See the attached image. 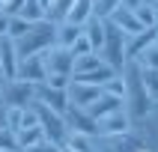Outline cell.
I'll return each instance as SVG.
<instances>
[{"label": "cell", "mask_w": 158, "mask_h": 152, "mask_svg": "<svg viewBox=\"0 0 158 152\" xmlns=\"http://www.w3.org/2000/svg\"><path fill=\"white\" fill-rule=\"evenodd\" d=\"M119 75H123V84H125L123 107H125V113L131 116V122H137V119H143V116L149 113V107H152V98H149V92H146V87H143L137 60H125Z\"/></svg>", "instance_id": "1"}, {"label": "cell", "mask_w": 158, "mask_h": 152, "mask_svg": "<svg viewBox=\"0 0 158 152\" xmlns=\"http://www.w3.org/2000/svg\"><path fill=\"white\" fill-rule=\"evenodd\" d=\"M54 33H57V24L51 21H39V24L30 27V33H24L21 39H15V51L18 60L21 57H33V54H42L54 45Z\"/></svg>", "instance_id": "2"}, {"label": "cell", "mask_w": 158, "mask_h": 152, "mask_svg": "<svg viewBox=\"0 0 158 152\" xmlns=\"http://www.w3.org/2000/svg\"><path fill=\"white\" fill-rule=\"evenodd\" d=\"M98 57H102V63H105L107 69H114V72H123L125 60H128L125 57V36L107 18H105V42L98 48Z\"/></svg>", "instance_id": "3"}, {"label": "cell", "mask_w": 158, "mask_h": 152, "mask_svg": "<svg viewBox=\"0 0 158 152\" xmlns=\"http://www.w3.org/2000/svg\"><path fill=\"white\" fill-rule=\"evenodd\" d=\"M36 101V84L18 78H3L0 80V105L3 107H30Z\"/></svg>", "instance_id": "4"}, {"label": "cell", "mask_w": 158, "mask_h": 152, "mask_svg": "<svg viewBox=\"0 0 158 152\" xmlns=\"http://www.w3.org/2000/svg\"><path fill=\"white\" fill-rule=\"evenodd\" d=\"M33 110H36V119H39V128H42V134L48 137V140L60 143L66 140V134H69V128H66V119H63L60 113H54L51 107L39 105V101H33Z\"/></svg>", "instance_id": "5"}, {"label": "cell", "mask_w": 158, "mask_h": 152, "mask_svg": "<svg viewBox=\"0 0 158 152\" xmlns=\"http://www.w3.org/2000/svg\"><path fill=\"white\" fill-rule=\"evenodd\" d=\"M131 134L137 137L140 149H152V152H158V98L152 101L149 113L143 116V119H137V122H134Z\"/></svg>", "instance_id": "6"}, {"label": "cell", "mask_w": 158, "mask_h": 152, "mask_svg": "<svg viewBox=\"0 0 158 152\" xmlns=\"http://www.w3.org/2000/svg\"><path fill=\"white\" fill-rule=\"evenodd\" d=\"M140 143L134 134H119V137H110V134H96L89 137V152H137Z\"/></svg>", "instance_id": "7"}, {"label": "cell", "mask_w": 158, "mask_h": 152, "mask_svg": "<svg viewBox=\"0 0 158 152\" xmlns=\"http://www.w3.org/2000/svg\"><path fill=\"white\" fill-rule=\"evenodd\" d=\"M42 63H45V72H48V75H66V78H72L75 57H72L69 48H57V45H51L48 51H42Z\"/></svg>", "instance_id": "8"}, {"label": "cell", "mask_w": 158, "mask_h": 152, "mask_svg": "<svg viewBox=\"0 0 158 152\" xmlns=\"http://www.w3.org/2000/svg\"><path fill=\"white\" fill-rule=\"evenodd\" d=\"M15 78H18V80H27V84H45L48 72H45L42 54L21 57V60H18V69H15Z\"/></svg>", "instance_id": "9"}, {"label": "cell", "mask_w": 158, "mask_h": 152, "mask_svg": "<svg viewBox=\"0 0 158 152\" xmlns=\"http://www.w3.org/2000/svg\"><path fill=\"white\" fill-rule=\"evenodd\" d=\"M98 96H102V89H98V87H89V84H81V80H69V87H66L69 107H81V110H87Z\"/></svg>", "instance_id": "10"}, {"label": "cell", "mask_w": 158, "mask_h": 152, "mask_svg": "<svg viewBox=\"0 0 158 152\" xmlns=\"http://www.w3.org/2000/svg\"><path fill=\"white\" fill-rule=\"evenodd\" d=\"M107 21H110V24H114L116 30H119V33L125 36V39H131V36H137V33H143V30H146V27H143L140 21L134 18V12H131L128 6H119V9H114V12L107 15Z\"/></svg>", "instance_id": "11"}, {"label": "cell", "mask_w": 158, "mask_h": 152, "mask_svg": "<svg viewBox=\"0 0 158 152\" xmlns=\"http://www.w3.org/2000/svg\"><path fill=\"white\" fill-rule=\"evenodd\" d=\"M36 101L45 107H51L54 113L66 116V110H69V98H66V89H51L45 87V84H36Z\"/></svg>", "instance_id": "12"}, {"label": "cell", "mask_w": 158, "mask_h": 152, "mask_svg": "<svg viewBox=\"0 0 158 152\" xmlns=\"http://www.w3.org/2000/svg\"><path fill=\"white\" fill-rule=\"evenodd\" d=\"M63 119H66V128H69V131L87 134V137H96V134H98L96 119H89V113H87V110H81V107H69Z\"/></svg>", "instance_id": "13"}, {"label": "cell", "mask_w": 158, "mask_h": 152, "mask_svg": "<svg viewBox=\"0 0 158 152\" xmlns=\"http://www.w3.org/2000/svg\"><path fill=\"white\" fill-rule=\"evenodd\" d=\"M98 134H110V137H119V134H131L134 122H131V116L125 113V110H116V113L105 116V119H98Z\"/></svg>", "instance_id": "14"}, {"label": "cell", "mask_w": 158, "mask_h": 152, "mask_svg": "<svg viewBox=\"0 0 158 152\" xmlns=\"http://www.w3.org/2000/svg\"><path fill=\"white\" fill-rule=\"evenodd\" d=\"M116 110H125L123 107V98H116V96H105V92H102V96L96 98V101H93V105L87 107V113H89V119H105V116H110V113H116Z\"/></svg>", "instance_id": "15"}, {"label": "cell", "mask_w": 158, "mask_h": 152, "mask_svg": "<svg viewBox=\"0 0 158 152\" xmlns=\"http://www.w3.org/2000/svg\"><path fill=\"white\" fill-rule=\"evenodd\" d=\"M0 69H3V78H15V69H18V51H15V42L3 36L0 39Z\"/></svg>", "instance_id": "16"}, {"label": "cell", "mask_w": 158, "mask_h": 152, "mask_svg": "<svg viewBox=\"0 0 158 152\" xmlns=\"http://www.w3.org/2000/svg\"><path fill=\"white\" fill-rule=\"evenodd\" d=\"M81 33L89 39V48L98 54V48H102V42H105V18H98V15L87 18V21L81 24Z\"/></svg>", "instance_id": "17"}, {"label": "cell", "mask_w": 158, "mask_h": 152, "mask_svg": "<svg viewBox=\"0 0 158 152\" xmlns=\"http://www.w3.org/2000/svg\"><path fill=\"white\" fill-rule=\"evenodd\" d=\"M72 6H75V0H51V3L45 6V21H51V24H63V21L69 18Z\"/></svg>", "instance_id": "18"}, {"label": "cell", "mask_w": 158, "mask_h": 152, "mask_svg": "<svg viewBox=\"0 0 158 152\" xmlns=\"http://www.w3.org/2000/svg\"><path fill=\"white\" fill-rule=\"evenodd\" d=\"M114 75H119V72H114V69H107V66H98V69H93V72H87V75H78V78H72V80H81V84H89V87H105L107 80L114 78Z\"/></svg>", "instance_id": "19"}, {"label": "cell", "mask_w": 158, "mask_h": 152, "mask_svg": "<svg viewBox=\"0 0 158 152\" xmlns=\"http://www.w3.org/2000/svg\"><path fill=\"white\" fill-rule=\"evenodd\" d=\"M39 140H45V134L39 125H33V128H18L15 131V143H18V152H27V149H33Z\"/></svg>", "instance_id": "20"}, {"label": "cell", "mask_w": 158, "mask_h": 152, "mask_svg": "<svg viewBox=\"0 0 158 152\" xmlns=\"http://www.w3.org/2000/svg\"><path fill=\"white\" fill-rule=\"evenodd\" d=\"M78 36H81V27H78V24H69V21H63V24H57L54 45H57V48H72Z\"/></svg>", "instance_id": "21"}, {"label": "cell", "mask_w": 158, "mask_h": 152, "mask_svg": "<svg viewBox=\"0 0 158 152\" xmlns=\"http://www.w3.org/2000/svg\"><path fill=\"white\" fill-rule=\"evenodd\" d=\"M98 66H105L98 54H84V57H75V66H72V78H78V75H87V72L98 69Z\"/></svg>", "instance_id": "22"}, {"label": "cell", "mask_w": 158, "mask_h": 152, "mask_svg": "<svg viewBox=\"0 0 158 152\" xmlns=\"http://www.w3.org/2000/svg\"><path fill=\"white\" fill-rule=\"evenodd\" d=\"M93 15H96V12H93V0H75V6H72V12H69V18H66V21L81 27L87 18H93Z\"/></svg>", "instance_id": "23"}, {"label": "cell", "mask_w": 158, "mask_h": 152, "mask_svg": "<svg viewBox=\"0 0 158 152\" xmlns=\"http://www.w3.org/2000/svg\"><path fill=\"white\" fill-rule=\"evenodd\" d=\"M18 18H24L27 24H39V21H45V6L39 0H27L21 6V12H18Z\"/></svg>", "instance_id": "24"}, {"label": "cell", "mask_w": 158, "mask_h": 152, "mask_svg": "<svg viewBox=\"0 0 158 152\" xmlns=\"http://www.w3.org/2000/svg\"><path fill=\"white\" fill-rule=\"evenodd\" d=\"M63 146L72 149V152H89V137L87 134H78V131H69L66 140H63Z\"/></svg>", "instance_id": "25"}, {"label": "cell", "mask_w": 158, "mask_h": 152, "mask_svg": "<svg viewBox=\"0 0 158 152\" xmlns=\"http://www.w3.org/2000/svg\"><path fill=\"white\" fill-rule=\"evenodd\" d=\"M137 66H140V69H158V39L146 48V51L137 54Z\"/></svg>", "instance_id": "26"}, {"label": "cell", "mask_w": 158, "mask_h": 152, "mask_svg": "<svg viewBox=\"0 0 158 152\" xmlns=\"http://www.w3.org/2000/svg\"><path fill=\"white\" fill-rule=\"evenodd\" d=\"M131 12H134V18H137L143 27H155V6H152V3H140V6H134Z\"/></svg>", "instance_id": "27"}, {"label": "cell", "mask_w": 158, "mask_h": 152, "mask_svg": "<svg viewBox=\"0 0 158 152\" xmlns=\"http://www.w3.org/2000/svg\"><path fill=\"white\" fill-rule=\"evenodd\" d=\"M140 78H143V87H146L149 98L155 101L158 98V69H140Z\"/></svg>", "instance_id": "28"}, {"label": "cell", "mask_w": 158, "mask_h": 152, "mask_svg": "<svg viewBox=\"0 0 158 152\" xmlns=\"http://www.w3.org/2000/svg\"><path fill=\"white\" fill-rule=\"evenodd\" d=\"M6 113H3V125H6L9 131H18L21 128V116H24V107H3Z\"/></svg>", "instance_id": "29"}, {"label": "cell", "mask_w": 158, "mask_h": 152, "mask_svg": "<svg viewBox=\"0 0 158 152\" xmlns=\"http://www.w3.org/2000/svg\"><path fill=\"white\" fill-rule=\"evenodd\" d=\"M30 27H33V24H27L24 18L12 15V18H9V33H6V36L12 39V42H15V39H21L24 33H30Z\"/></svg>", "instance_id": "30"}, {"label": "cell", "mask_w": 158, "mask_h": 152, "mask_svg": "<svg viewBox=\"0 0 158 152\" xmlns=\"http://www.w3.org/2000/svg\"><path fill=\"white\" fill-rule=\"evenodd\" d=\"M123 6V0H93V12H96L98 18H107L114 9Z\"/></svg>", "instance_id": "31"}, {"label": "cell", "mask_w": 158, "mask_h": 152, "mask_svg": "<svg viewBox=\"0 0 158 152\" xmlns=\"http://www.w3.org/2000/svg\"><path fill=\"white\" fill-rule=\"evenodd\" d=\"M102 92H105V96H116V98H123V96H125L123 75H114V78H110V80L105 84V87H102Z\"/></svg>", "instance_id": "32"}, {"label": "cell", "mask_w": 158, "mask_h": 152, "mask_svg": "<svg viewBox=\"0 0 158 152\" xmlns=\"http://www.w3.org/2000/svg\"><path fill=\"white\" fill-rule=\"evenodd\" d=\"M0 152H18L15 131H9V128H0Z\"/></svg>", "instance_id": "33"}, {"label": "cell", "mask_w": 158, "mask_h": 152, "mask_svg": "<svg viewBox=\"0 0 158 152\" xmlns=\"http://www.w3.org/2000/svg\"><path fill=\"white\" fill-rule=\"evenodd\" d=\"M69 51H72V57H84V54H96L93 48H89V39H87L84 33H81L78 39H75V45H72Z\"/></svg>", "instance_id": "34"}, {"label": "cell", "mask_w": 158, "mask_h": 152, "mask_svg": "<svg viewBox=\"0 0 158 152\" xmlns=\"http://www.w3.org/2000/svg\"><path fill=\"white\" fill-rule=\"evenodd\" d=\"M27 0H0V6H3V15L6 18H12V15H18L21 12V6H24Z\"/></svg>", "instance_id": "35"}, {"label": "cell", "mask_w": 158, "mask_h": 152, "mask_svg": "<svg viewBox=\"0 0 158 152\" xmlns=\"http://www.w3.org/2000/svg\"><path fill=\"white\" fill-rule=\"evenodd\" d=\"M69 80H72V78H66V75H48V78H45V87H51V89H66V87H69Z\"/></svg>", "instance_id": "36"}, {"label": "cell", "mask_w": 158, "mask_h": 152, "mask_svg": "<svg viewBox=\"0 0 158 152\" xmlns=\"http://www.w3.org/2000/svg\"><path fill=\"white\" fill-rule=\"evenodd\" d=\"M27 152H63V146L60 143H54V140H48V137H45V140H39L33 146V149H27Z\"/></svg>", "instance_id": "37"}, {"label": "cell", "mask_w": 158, "mask_h": 152, "mask_svg": "<svg viewBox=\"0 0 158 152\" xmlns=\"http://www.w3.org/2000/svg\"><path fill=\"white\" fill-rule=\"evenodd\" d=\"M33 125H39V119H36V110L33 105L24 107V116H21V128H33Z\"/></svg>", "instance_id": "38"}, {"label": "cell", "mask_w": 158, "mask_h": 152, "mask_svg": "<svg viewBox=\"0 0 158 152\" xmlns=\"http://www.w3.org/2000/svg\"><path fill=\"white\" fill-rule=\"evenodd\" d=\"M6 33H9V18H6V15H0V39H3Z\"/></svg>", "instance_id": "39"}, {"label": "cell", "mask_w": 158, "mask_h": 152, "mask_svg": "<svg viewBox=\"0 0 158 152\" xmlns=\"http://www.w3.org/2000/svg\"><path fill=\"white\" fill-rule=\"evenodd\" d=\"M140 3H146V0H123V6H128V9H134V6H140Z\"/></svg>", "instance_id": "40"}, {"label": "cell", "mask_w": 158, "mask_h": 152, "mask_svg": "<svg viewBox=\"0 0 158 152\" xmlns=\"http://www.w3.org/2000/svg\"><path fill=\"white\" fill-rule=\"evenodd\" d=\"M3 113H6V110H3V107H0V128H6V125H3Z\"/></svg>", "instance_id": "41"}, {"label": "cell", "mask_w": 158, "mask_h": 152, "mask_svg": "<svg viewBox=\"0 0 158 152\" xmlns=\"http://www.w3.org/2000/svg\"><path fill=\"white\" fill-rule=\"evenodd\" d=\"M39 3H42V6H48V3H51V0H39Z\"/></svg>", "instance_id": "42"}, {"label": "cell", "mask_w": 158, "mask_h": 152, "mask_svg": "<svg viewBox=\"0 0 158 152\" xmlns=\"http://www.w3.org/2000/svg\"><path fill=\"white\" fill-rule=\"evenodd\" d=\"M146 3H152V6H158V0H146Z\"/></svg>", "instance_id": "43"}, {"label": "cell", "mask_w": 158, "mask_h": 152, "mask_svg": "<svg viewBox=\"0 0 158 152\" xmlns=\"http://www.w3.org/2000/svg\"><path fill=\"white\" fill-rule=\"evenodd\" d=\"M137 152H152V149H137Z\"/></svg>", "instance_id": "44"}, {"label": "cell", "mask_w": 158, "mask_h": 152, "mask_svg": "<svg viewBox=\"0 0 158 152\" xmlns=\"http://www.w3.org/2000/svg\"><path fill=\"white\" fill-rule=\"evenodd\" d=\"M63 152H72V149H66V146H63Z\"/></svg>", "instance_id": "45"}, {"label": "cell", "mask_w": 158, "mask_h": 152, "mask_svg": "<svg viewBox=\"0 0 158 152\" xmlns=\"http://www.w3.org/2000/svg\"><path fill=\"white\" fill-rule=\"evenodd\" d=\"M0 78H3V69H0Z\"/></svg>", "instance_id": "46"}, {"label": "cell", "mask_w": 158, "mask_h": 152, "mask_svg": "<svg viewBox=\"0 0 158 152\" xmlns=\"http://www.w3.org/2000/svg\"><path fill=\"white\" fill-rule=\"evenodd\" d=\"M0 15H3V6H0Z\"/></svg>", "instance_id": "47"}, {"label": "cell", "mask_w": 158, "mask_h": 152, "mask_svg": "<svg viewBox=\"0 0 158 152\" xmlns=\"http://www.w3.org/2000/svg\"><path fill=\"white\" fill-rule=\"evenodd\" d=\"M0 107H3V105H0Z\"/></svg>", "instance_id": "48"}]
</instances>
